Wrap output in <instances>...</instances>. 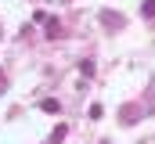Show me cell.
I'll list each match as a JSON object with an SVG mask.
<instances>
[{
  "mask_svg": "<svg viewBox=\"0 0 155 144\" xmlns=\"http://www.w3.org/2000/svg\"><path fill=\"white\" fill-rule=\"evenodd\" d=\"M141 115H148L144 105H123V108H119V123H123V126H134Z\"/></svg>",
  "mask_w": 155,
  "mask_h": 144,
  "instance_id": "1",
  "label": "cell"
},
{
  "mask_svg": "<svg viewBox=\"0 0 155 144\" xmlns=\"http://www.w3.org/2000/svg\"><path fill=\"white\" fill-rule=\"evenodd\" d=\"M101 25H108V29L116 33V29H123V25H126V18H123L119 11H101Z\"/></svg>",
  "mask_w": 155,
  "mask_h": 144,
  "instance_id": "2",
  "label": "cell"
},
{
  "mask_svg": "<svg viewBox=\"0 0 155 144\" xmlns=\"http://www.w3.org/2000/svg\"><path fill=\"white\" fill-rule=\"evenodd\" d=\"M144 112L155 115V76H152V87H148V97H144Z\"/></svg>",
  "mask_w": 155,
  "mask_h": 144,
  "instance_id": "3",
  "label": "cell"
},
{
  "mask_svg": "<svg viewBox=\"0 0 155 144\" xmlns=\"http://www.w3.org/2000/svg\"><path fill=\"white\" fill-rule=\"evenodd\" d=\"M47 36H51V40L61 36V22H58V18H47Z\"/></svg>",
  "mask_w": 155,
  "mask_h": 144,
  "instance_id": "4",
  "label": "cell"
},
{
  "mask_svg": "<svg viewBox=\"0 0 155 144\" xmlns=\"http://www.w3.org/2000/svg\"><path fill=\"white\" fill-rule=\"evenodd\" d=\"M141 18H155V0H144L141 4Z\"/></svg>",
  "mask_w": 155,
  "mask_h": 144,
  "instance_id": "5",
  "label": "cell"
},
{
  "mask_svg": "<svg viewBox=\"0 0 155 144\" xmlns=\"http://www.w3.org/2000/svg\"><path fill=\"white\" fill-rule=\"evenodd\" d=\"M40 108H43V112H61V105H58L54 97H43V101H40Z\"/></svg>",
  "mask_w": 155,
  "mask_h": 144,
  "instance_id": "6",
  "label": "cell"
},
{
  "mask_svg": "<svg viewBox=\"0 0 155 144\" xmlns=\"http://www.w3.org/2000/svg\"><path fill=\"white\" fill-rule=\"evenodd\" d=\"M4 90H7V76L0 72V94H4Z\"/></svg>",
  "mask_w": 155,
  "mask_h": 144,
  "instance_id": "7",
  "label": "cell"
}]
</instances>
